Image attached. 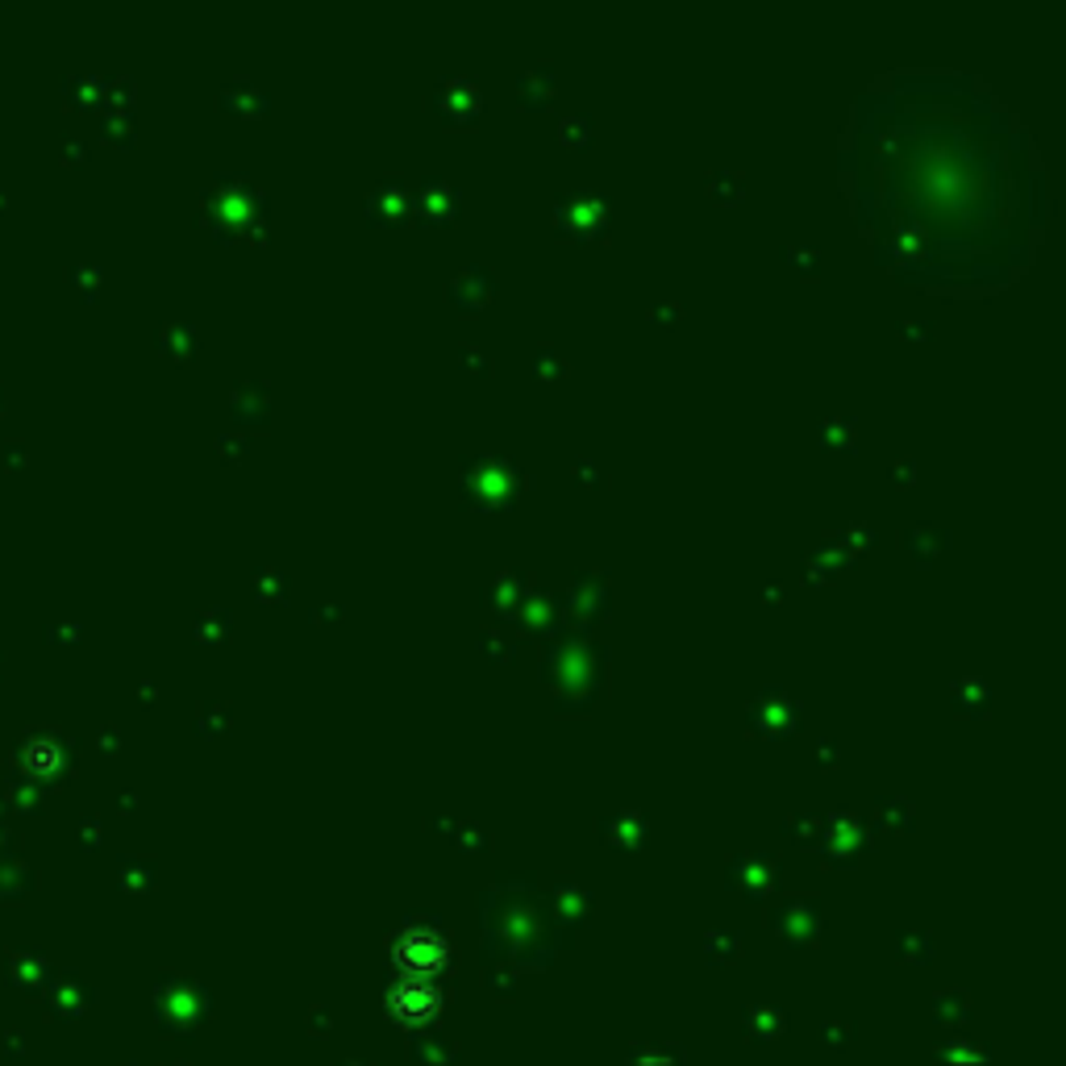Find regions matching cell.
<instances>
[{
	"mask_svg": "<svg viewBox=\"0 0 1066 1066\" xmlns=\"http://www.w3.org/2000/svg\"><path fill=\"white\" fill-rule=\"evenodd\" d=\"M846 429H855V425H834V421H825V442H837V446H855V434H846Z\"/></svg>",
	"mask_w": 1066,
	"mask_h": 1066,
	"instance_id": "12",
	"label": "cell"
},
{
	"mask_svg": "<svg viewBox=\"0 0 1066 1066\" xmlns=\"http://www.w3.org/2000/svg\"><path fill=\"white\" fill-rule=\"evenodd\" d=\"M413 209L425 217V221H450L459 213V188H450L446 180H425L413 200Z\"/></svg>",
	"mask_w": 1066,
	"mask_h": 1066,
	"instance_id": "5",
	"label": "cell"
},
{
	"mask_svg": "<svg viewBox=\"0 0 1066 1066\" xmlns=\"http://www.w3.org/2000/svg\"><path fill=\"white\" fill-rule=\"evenodd\" d=\"M538 376H542V379L566 376V363L559 355H554V351H542V355H538Z\"/></svg>",
	"mask_w": 1066,
	"mask_h": 1066,
	"instance_id": "10",
	"label": "cell"
},
{
	"mask_svg": "<svg viewBox=\"0 0 1066 1066\" xmlns=\"http://www.w3.org/2000/svg\"><path fill=\"white\" fill-rule=\"evenodd\" d=\"M480 88L471 84V80H450V84L438 88V96H434V108H442L450 122H471L475 113H480Z\"/></svg>",
	"mask_w": 1066,
	"mask_h": 1066,
	"instance_id": "4",
	"label": "cell"
},
{
	"mask_svg": "<svg viewBox=\"0 0 1066 1066\" xmlns=\"http://www.w3.org/2000/svg\"><path fill=\"white\" fill-rule=\"evenodd\" d=\"M559 221H563L575 238L600 233V230H605V196H596V192L563 196V205H559Z\"/></svg>",
	"mask_w": 1066,
	"mask_h": 1066,
	"instance_id": "1",
	"label": "cell"
},
{
	"mask_svg": "<svg viewBox=\"0 0 1066 1066\" xmlns=\"http://www.w3.org/2000/svg\"><path fill=\"white\" fill-rule=\"evenodd\" d=\"M750 721L758 725V730L771 733V737H783V733L792 730V721H795V704L783 696V691H763V696L754 700Z\"/></svg>",
	"mask_w": 1066,
	"mask_h": 1066,
	"instance_id": "3",
	"label": "cell"
},
{
	"mask_svg": "<svg viewBox=\"0 0 1066 1066\" xmlns=\"http://www.w3.org/2000/svg\"><path fill=\"white\" fill-rule=\"evenodd\" d=\"M563 142H575V147H584L587 142V122L584 117H563Z\"/></svg>",
	"mask_w": 1066,
	"mask_h": 1066,
	"instance_id": "11",
	"label": "cell"
},
{
	"mask_svg": "<svg viewBox=\"0 0 1066 1066\" xmlns=\"http://www.w3.org/2000/svg\"><path fill=\"white\" fill-rule=\"evenodd\" d=\"M409 205H413V200H409V188H404L400 180H379L376 188H371V196H367V213H371L376 221H400Z\"/></svg>",
	"mask_w": 1066,
	"mask_h": 1066,
	"instance_id": "6",
	"label": "cell"
},
{
	"mask_svg": "<svg viewBox=\"0 0 1066 1066\" xmlns=\"http://www.w3.org/2000/svg\"><path fill=\"white\" fill-rule=\"evenodd\" d=\"M488 296H492V275L483 272V267H467L462 275L450 279V300L459 309H483Z\"/></svg>",
	"mask_w": 1066,
	"mask_h": 1066,
	"instance_id": "7",
	"label": "cell"
},
{
	"mask_svg": "<svg viewBox=\"0 0 1066 1066\" xmlns=\"http://www.w3.org/2000/svg\"><path fill=\"white\" fill-rule=\"evenodd\" d=\"M987 700H992V691H987V684H983V679H975V675L954 684V704H959V709L983 712V709H987Z\"/></svg>",
	"mask_w": 1066,
	"mask_h": 1066,
	"instance_id": "8",
	"label": "cell"
},
{
	"mask_svg": "<svg viewBox=\"0 0 1066 1066\" xmlns=\"http://www.w3.org/2000/svg\"><path fill=\"white\" fill-rule=\"evenodd\" d=\"M462 483L471 488V496L480 504H501V496H513L517 471H513V462H480V467H471V475Z\"/></svg>",
	"mask_w": 1066,
	"mask_h": 1066,
	"instance_id": "2",
	"label": "cell"
},
{
	"mask_svg": "<svg viewBox=\"0 0 1066 1066\" xmlns=\"http://www.w3.org/2000/svg\"><path fill=\"white\" fill-rule=\"evenodd\" d=\"M788 259H795V263H809L804 272H816L821 267V254H813V251H800V247H788Z\"/></svg>",
	"mask_w": 1066,
	"mask_h": 1066,
	"instance_id": "13",
	"label": "cell"
},
{
	"mask_svg": "<svg viewBox=\"0 0 1066 1066\" xmlns=\"http://www.w3.org/2000/svg\"><path fill=\"white\" fill-rule=\"evenodd\" d=\"M546 88H550V71H546V67H538V71H525V76H521V92H534V96H538V105H546Z\"/></svg>",
	"mask_w": 1066,
	"mask_h": 1066,
	"instance_id": "9",
	"label": "cell"
}]
</instances>
